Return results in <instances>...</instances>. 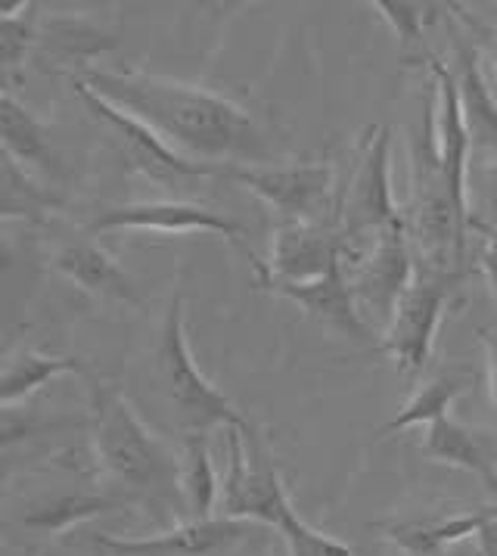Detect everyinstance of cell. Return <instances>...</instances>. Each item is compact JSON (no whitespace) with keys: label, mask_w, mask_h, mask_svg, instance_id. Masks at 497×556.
<instances>
[{"label":"cell","mask_w":497,"mask_h":556,"mask_svg":"<svg viewBox=\"0 0 497 556\" xmlns=\"http://www.w3.org/2000/svg\"><path fill=\"white\" fill-rule=\"evenodd\" d=\"M81 81L193 162L262 165L271 159L255 115L225 93L137 68H88Z\"/></svg>","instance_id":"obj_1"},{"label":"cell","mask_w":497,"mask_h":556,"mask_svg":"<svg viewBox=\"0 0 497 556\" xmlns=\"http://www.w3.org/2000/svg\"><path fill=\"white\" fill-rule=\"evenodd\" d=\"M91 426L97 467L125 485L137 504H183L181 457L158 442L128 395L106 379L91 382Z\"/></svg>","instance_id":"obj_2"},{"label":"cell","mask_w":497,"mask_h":556,"mask_svg":"<svg viewBox=\"0 0 497 556\" xmlns=\"http://www.w3.org/2000/svg\"><path fill=\"white\" fill-rule=\"evenodd\" d=\"M227 476L221 485V516L262 522L283 534L290 556H352L333 534L317 532L293 507L271 447L255 429H225Z\"/></svg>","instance_id":"obj_3"},{"label":"cell","mask_w":497,"mask_h":556,"mask_svg":"<svg viewBox=\"0 0 497 556\" xmlns=\"http://www.w3.org/2000/svg\"><path fill=\"white\" fill-rule=\"evenodd\" d=\"M156 382L162 395L168 401L171 414L181 429L187 432H212V429H255L240 407L212 386L196 364L187 342V327H183V299L175 295L168 305L162 333H158L156 349Z\"/></svg>","instance_id":"obj_4"},{"label":"cell","mask_w":497,"mask_h":556,"mask_svg":"<svg viewBox=\"0 0 497 556\" xmlns=\"http://www.w3.org/2000/svg\"><path fill=\"white\" fill-rule=\"evenodd\" d=\"M218 178L233 180L255 193L283 218V224L340 227L342 190L330 162L305 165H218Z\"/></svg>","instance_id":"obj_5"},{"label":"cell","mask_w":497,"mask_h":556,"mask_svg":"<svg viewBox=\"0 0 497 556\" xmlns=\"http://www.w3.org/2000/svg\"><path fill=\"white\" fill-rule=\"evenodd\" d=\"M467 270H435L417 267L413 283L405 292L398 312L383 336V352L392 355L402 377H413L426 367L435 345L438 324L445 317L451 292L463 283Z\"/></svg>","instance_id":"obj_6"},{"label":"cell","mask_w":497,"mask_h":556,"mask_svg":"<svg viewBox=\"0 0 497 556\" xmlns=\"http://www.w3.org/2000/svg\"><path fill=\"white\" fill-rule=\"evenodd\" d=\"M72 88L78 93V100L106 125V131L113 134L115 147H118V153L131 172L150 178L158 187H171V190L187 184V180L218 178V165H205V162L181 156L153 128H146L143 122H137L128 112L113 106L110 100H103L100 93H93L81 78L72 75Z\"/></svg>","instance_id":"obj_7"},{"label":"cell","mask_w":497,"mask_h":556,"mask_svg":"<svg viewBox=\"0 0 497 556\" xmlns=\"http://www.w3.org/2000/svg\"><path fill=\"white\" fill-rule=\"evenodd\" d=\"M405 218L392 190V128H370L358 168L342 190L340 233L348 243V262L358 240H373L380 230Z\"/></svg>","instance_id":"obj_8"},{"label":"cell","mask_w":497,"mask_h":556,"mask_svg":"<svg viewBox=\"0 0 497 556\" xmlns=\"http://www.w3.org/2000/svg\"><path fill=\"white\" fill-rule=\"evenodd\" d=\"M413 274H417V262H413V249L407 240L405 218L392 227L380 230L370 245L358 252V258L352 262V290L358 299V308H361L364 320L385 336L392 317L398 312L405 292L413 283Z\"/></svg>","instance_id":"obj_9"},{"label":"cell","mask_w":497,"mask_h":556,"mask_svg":"<svg viewBox=\"0 0 497 556\" xmlns=\"http://www.w3.org/2000/svg\"><path fill=\"white\" fill-rule=\"evenodd\" d=\"M113 230H150V233H215L230 243L246 245V227L221 212L187 200L125 202V205H103L88 233H113Z\"/></svg>","instance_id":"obj_10"},{"label":"cell","mask_w":497,"mask_h":556,"mask_svg":"<svg viewBox=\"0 0 497 556\" xmlns=\"http://www.w3.org/2000/svg\"><path fill=\"white\" fill-rule=\"evenodd\" d=\"M348 258V243L340 227L320 224H280L273 230L271 255L252 258L255 287L262 283H311L336 262Z\"/></svg>","instance_id":"obj_11"},{"label":"cell","mask_w":497,"mask_h":556,"mask_svg":"<svg viewBox=\"0 0 497 556\" xmlns=\"http://www.w3.org/2000/svg\"><path fill=\"white\" fill-rule=\"evenodd\" d=\"M255 522L215 516L205 522L187 519L171 532L150 534V538H122L113 532L93 534L91 544L103 556H218L230 554L237 544L248 541Z\"/></svg>","instance_id":"obj_12"},{"label":"cell","mask_w":497,"mask_h":556,"mask_svg":"<svg viewBox=\"0 0 497 556\" xmlns=\"http://www.w3.org/2000/svg\"><path fill=\"white\" fill-rule=\"evenodd\" d=\"M342 265L345 262H336L323 277H317L311 283H262L258 290L290 299L308 317H315L317 324L330 327L333 333L345 336L358 345H373L380 333L364 320L355 290H352V280L345 277Z\"/></svg>","instance_id":"obj_13"},{"label":"cell","mask_w":497,"mask_h":556,"mask_svg":"<svg viewBox=\"0 0 497 556\" xmlns=\"http://www.w3.org/2000/svg\"><path fill=\"white\" fill-rule=\"evenodd\" d=\"M53 265L78 290L91 292L97 299L122 302V305H131V308L146 305L135 280L125 274V267L118 265L103 245L91 243V240H75V243L63 245L56 252Z\"/></svg>","instance_id":"obj_14"},{"label":"cell","mask_w":497,"mask_h":556,"mask_svg":"<svg viewBox=\"0 0 497 556\" xmlns=\"http://www.w3.org/2000/svg\"><path fill=\"white\" fill-rule=\"evenodd\" d=\"M420 451L445 467L463 469L475 476L485 489L497 497V460L492 454L488 442L470 429L467 424L454 420V417H442L432 426H426V435L420 442Z\"/></svg>","instance_id":"obj_15"},{"label":"cell","mask_w":497,"mask_h":556,"mask_svg":"<svg viewBox=\"0 0 497 556\" xmlns=\"http://www.w3.org/2000/svg\"><path fill=\"white\" fill-rule=\"evenodd\" d=\"M492 519V507H479L467 513H445V516H423L405 522H383L380 532L388 544L402 547L407 556H435L457 541L475 538L479 529Z\"/></svg>","instance_id":"obj_16"},{"label":"cell","mask_w":497,"mask_h":556,"mask_svg":"<svg viewBox=\"0 0 497 556\" xmlns=\"http://www.w3.org/2000/svg\"><path fill=\"white\" fill-rule=\"evenodd\" d=\"M451 75L457 85V97H460L463 122L473 137V150H495L497 153V100L488 78H485V68H482V53L473 45L460 41Z\"/></svg>","instance_id":"obj_17"},{"label":"cell","mask_w":497,"mask_h":556,"mask_svg":"<svg viewBox=\"0 0 497 556\" xmlns=\"http://www.w3.org/2000/svg\"><path fill=\"white\" fill-rule=\"evenodd\" d=\"M0 140H3V156L20 162L23 168H38L50 178L63 175V165L47 140L44 125L35 118V112L13 97L10 88H3L0 93Z\"/></svg>","instance_id":"obj_18"},{"label":"cell","mask_w":497,"mask_h":556,"mask_svg":"<svg viewBox=\"0 0 497 556\" xmlns=\"http://www.w3.org/2000/svg\"><path fill=\"white\" fill-rule=\"evenodd\" d=\"M178 457H181V494L187 519H193V522L215 519L221 482H218V469L212 460L208 432H187Z\"/></svg>","instance_id":"obj_19"},{"label":"cell","mask_w":497,"mask_h":556,"mask_svg":"<svg viewBox=\"0 0 497 556\" xmlns=\"http://www.w3.org/2000/svg\"><path fill=\"white\" fill-rule=\"evenodd\" d=\"M63 374H88V364L75 355H47L41 349H23L20 355H13L3 367L0 379V401L10 410L16 401L35 395L41 386L50 379L63 377Z\"/></svg>","instance_id":"obj_20"},{"label":"cell","mask_w":497,"mask_h":556,"mask_svg":"<svg viewBox=\"0 0 497 556\" xmlns=\"http://www.w3.org/2000/svg\"><path fill=\"white\" fill-rule=\"evenodd\" d=\"M137 501L131 494H93V491H75V494H60L44 504L31 507L23 516V526L35 532H66L72 526H81L93 516L135 507Z\"/></svg>","instance_id":"obj_21"},{"label":"cell","mask_w":497,"mask_h":556,"mask_svg":"<svg viewBox=\"0 0 497 556\" xmlns=\"http://www.w3.org/2000/svg\"><path fill=\"white\" fill-rule=\"evenodd\" d=\"M470 382H473V374L470 370H457V367L432 377L426 386H420L405 401V407L383 426L380 435H392V432H402V429H410V426H432L442 417H451L454 401L467 392Z\"/></svg>","instance_id":"obj_22"},{"label":"cell","mask_w":497,"mask_h":556,"mask_svg":"<svg viewBox=\"0 0 497 556\" xmlns=\"http://www.w3.org/2000/svg\"><path fill=\"white\" fill-rule=\"evenodd\" d=\"M0 178H3V218L7 222H13V218L38 222L44 212L60 208V200L50 190H44L41 184H35L28 168H23L10 156H3Z\"/></svg>","instance_id":"obj_23"},{"label":"cell","mask_w":497,"mask_h":556,"mask_svg":"<svg viewBox=\"0 0 497 556\" xmlns=\"http://www.w3.org/2000/svg\"><path fill=\"white\" fill-rule=\"evenodd\" d=\"M38 3H20L0 13V66L3 72H16L35 41Z\"/></svg>","instance_id":"obj_24"},{"label":"cell","mask_w":497,"mask_h":556,"mask_svg":"<svg viewBox=\"0 0 497 556\" xmlns=\"http://www.w3.org/2000/svg\"><path fill=\"white\" fill-rule=\"evenodd\" d=\"M470 230H479L482 240L497 230V159L470 165Z\"/></svg>","instance_id":"obj_25"},{"label":"cell","mask_w":497,"mask_h":556,"mask_svg":"<svg viewBox=\"0 0 497 556\" xmlns=\"http://www.w3.org/2000/svg\"><path fill=\"white\" fill-rule=\"evenodd\" d=\"M370 7L395 28L405 50L423 45V25L432 20L430 10H435V7H430V3H398V0H377Z\"/></svg>","instance_id":"obj_26"},{"label":"cell","mask_w":497,"mask_h":556,"mask_svg":"<svg viewBox=\"0 0 497 556\" xmlns=\"http://www.w3.org/2000/svg\"><path fill=\"white\" fill-rule=\"evenodd\" d=\"M479 267H482V274H485V280H488L492 295H495L497 302V230L482 240V249H479Z\"/></svg>","instance_id":"obj_27"},{"label":"cell","mask_w":497,"mask_h":556,"mask_svg":"<svg viewBox=\"0 0 497 556\" xmlns=\"http://www.w3.org/2000/svg\"><path fill=\"white\" fill-rule=\"evenodd\" d=\"M482 336V349H485V364H488V395H492V404L497 410V333L492 330H479Z\"/></svg>","instance_id":"obj_28"},{"label":"cell","mask_w":497,"mask_h":556,"mask_svg":"<svg viewBox=\"0 0 497 556\" xmlns=\"http://www.w3.org/2000/svg\"><path fill=\"white\" fill-rule=\"evenodd\" d=\"M475 544H479V556H497V516L492 510V519L479 529L475 534Z\"/></svg>","instance_id":"obj_29"},{"label":"cell","mask_w":497,"mask_h":556,"mask_svg":"<svg viewBox=\"0 0 497 556\" xmlns=\"http://www.w3.org/2000/svg\"><path fill=\"white\" fill-rule=\"evenodd\" d=\"M492 68H495V78H497V47H495V53H492Z\"/></svg>","instance_id":"obj_30"},{"label":"cell","mask_w":497,"mask_h":556,"mask_svg":"<svg viewBox=\"0 0 497 556\" xmlns=\"http://www.w3.org/2000/svg\"><path fill=\"white\" fill-rule=\"evenodd\" d=\"M255 556H271V554H255Z\"/></svg>","instance_id":"obj_31"}]
</instances>
